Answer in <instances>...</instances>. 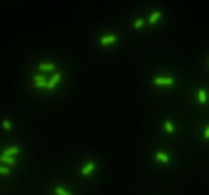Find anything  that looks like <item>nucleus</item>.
Segmentation results:
<instances>
[{
  "mask_svg": "<svg viewBox=\"0 0 209 195\" xmlns=\"http://www.w3.org/2000/svg\"><path fill=\"white\" fill-rule=\"evenodd\" d=\"M94 170H95V164H94V162H87V164L80 168V173H82L84 177H87V175H90Z\"/></svg>",
  "mask_w": 209,
  "mask_h": 195,
  "instance_id": "7ed1b4c3",
  "label": "nucleus"
},
{
  "mask_svg": "<svg viewBox=\"0 0 209 195\" xmlns=\"http://www.w3.org/2000/svg\"><path fill=\"white\" fill-rule=\"evenodd\" d=\"M19 152H20V148H19V147H12V148H7V150L3 152V155H9V157L12 155V157H13V155H17Z\"/></svg>",
  "mask_w": 209,
  "mask_h": 195,
  "instance_id": "9b49d317",
  "label": "nucleus"
},
{
  "mask_svg": "<svg viewBox=\"0 0 209 195\" xmlns=\"http://www.w3.org/2000/svg\"><path fill=\"white\" fill-rule=\"evenodd\" d=\"M204 139L209 140V125L206 127V130H204Z\"/></svg>",
  "mask_w": 209,
  "mask_h": 195,
  "instance_id": "dca6fc26",
  "label": "nucleus"
},
{
  "mask_svg": "<svg viewBox=\"0 0 209 195\" xmlns=\"http://www.w3.org/2000/svg\"><path fill=\"white\" fill-rule=\"evenodd\" d=\"M116 40H117V37H116L114 34H111V35H104V37L101 38V45H102V47H105V45L114 44Z\"/></svg>",
  "mask_w": 209,
  "mask_h": 195,
  "instance_id": "20e7f679",
  "label": "nucleus"
},
{
  "mask_svg": "<svg viewBox=\"0 0 209 195\" xmlns=\"http://www.w3.org/2000/svg\"><path fill=\"white\" fill-rule=\"evenodd\" d=\"M60 77H62L60 73H54V77L50 79V82H49V85H47V88H49V90H52V88H54L55 85H57V83L60 82Z\"/></svg>",
  "mask_w": 209,
  "mask_h": 195,
  "instance_id": "0eeeda50",
  "label": "nucleus"
},
{
  "mask_svg": "<svg viewBox=\"0 0 209 195\" xmlns=\"http://www.w3.org/2000/svg\"><path fill=\"white\" fill-rule=\"evenodd\" d=\"M0 158H2L3 164H9V165H13V164H15L13 157H9V155H3V154H2V157H0Z\"/></svg>",
  "mask_w": 209,
  "mask_h": 195,
  "instance_id": "f8f14e48",
  "label": "nucleus"
},
{
  "mask_svg": "<svg viewBox=\"0 0 209 195\" xmlns=\"http://www.w3.org/2000/svg\"><path fill=\"white\" fill-rule=\"evenodd\" d=\"M152 82L154 85H174V79L172 77H156Z\"/></svg>",
  "mask_w": 209,
  "mask_h": 195,
  "instance_id": "f257e3e1",
  "label": "nucleus"
},
{
  "mask_svg": "<svg viewBox=\"0 0 209 195\" xmlns=\"http://www.w3.org/2000/svg\"><path fill=\"white\" fill-rule=\"evenodd\" d=\"M156 160L162 162V164H167V162H169V155L164 154V152H157V154H156Z\"/></svg>",
  "mask_w": 209,
  "mask_h": 195,
  "instance_id": "6e6552de",
  "label": "nucleus"
},
{
  "mask_svg": "<svg viewBox=\"0 0 209 195\" xmlns=\"http://www.w3.org/2000/svg\"><path fill=\"white\" fill-rule=\"evenodd\" d=\"M34 83L37 88H47V85H49L44 75H34Z\"/></svg>",
  "mask_w": 209,
  "mask_h": 195,
  "instance_id": "f03ea898",
  "label": "nucleus"
},
{
  "mask_svg": "<svg viewBox=\"0 0 209 195\" xmlns=\"http://www.w3.org/2000/svg\"><path fill=\"white\" fill-rule=\"evenodd\" d=\"M0 172H2V173H3V175H7V173H9V172H10V170H9V168H7V167H2V168H0Z\"/></svg>",
  "mask_w": 209,
  "mask_h": 195,
  "instance_id": "f3484780",
  "label": "nucleus"
},
{
  "mask_svg": "<svg viewBox=\"0 0 209 195\" xmlns=\"http://www.w3.org/2000/svg\"><path fill=\"white\" fill-rule=\"evenodd\" d=\"M10 127H12V123H10L9 120H3V129H5V130H10Z\"/></svg>",
  "mask_w": 209,
  "mask_h": 195,
  "instance_id": "2eb2a0df",
  "label": "nucleus"
},
{
  "mask_svg": "<svg viewBox=\"0 0 209 195\" xmlns=\"http://www.w3.org/2000/svg\"><path fill=\"white\" fill-rule=\"evenodd\" d=\"M55 193H57V195H72L69 190L64 189V187H57V189H55Z\"/></svg>",
  "mask_w": 209,
  "mask_h": 195,
  "instance_id": "ddd939ff",
  "label": "nucleus"
},
{
  "mask_svg": "<svg viewBox=\"0 0 209 195\" xmlns=\"http://www.w3.org/2000/svg\"><path fill=\"white\" fill-rule=\"evenodd\" d=\"M142 25H144V20L142 19H137L136 22H134V28H141Z\"/></svg>",
  "mask_w": 209,
  "mask_h": 195,
  "instance_id": "4468645a",
  "label": "nucleus"
},
{
  "mask_svg": "<svg viewBox=\"0 0 209 195\" xmlns=\"http://www.w3.org/2000/svg\"><path fill=\"white\" fill-rule=\"evenodd\" d=\"M161 17H162V13L159 12V10H156V12H152V13H151V17H149V20H147V23L154 25V23H157L159 20H161Z\"/></svg>",
  "mask_w": 209,
  "mask_h": 195,
  "instance_id": "39448f33",
  "label": "nucleus"
},
{
  "mask_svg": "<svg viewBox=\"0 0 209 195\" xmlns=\"http://www.w3.org/2000/svg\"><path fill=\"white\" fill-rule=\"evenodd\" d=\"M38 69L44 70V72H52L55 67H54V63H40V65H38Z\"/></svg>",
  "mask_w": 209,
  "mask_h": 195,
  "instance_id": "1a4fd4ad",
  "label": "nucleus"
},
{
  "mask_svg": "<svg viewBox=\"0 0 209 195\" xmlns=\"http://www.w3.org/2000/svg\"><path fill=\"white\" fill-rule=\"evenodd\" d=\"M164 129H166V132H167V133H174V123H172V122H169V120H166V122H164Z\"/></svg>",
  "mask_w": 209,
  "mask_h": 195,
  "instance_id": "9d476101",
  "label": "nucleus"
},
{
  "mask_svg": "<svg viewBox=\"0 0 209 195\" xmlns=\"http://www.w3.org/2000/svg\"><path fill=\"white\" fill-rule=\"evenodd\" d=\"M197 100H199V104L206 105L207 104V94L204 88H199V92H197Z\"/></svg>",
  "mask_w": 209,
  "mask_h": 195,
  "instance_id": "423d86ee",
  "label": "nucleus"
}]
</instances>
